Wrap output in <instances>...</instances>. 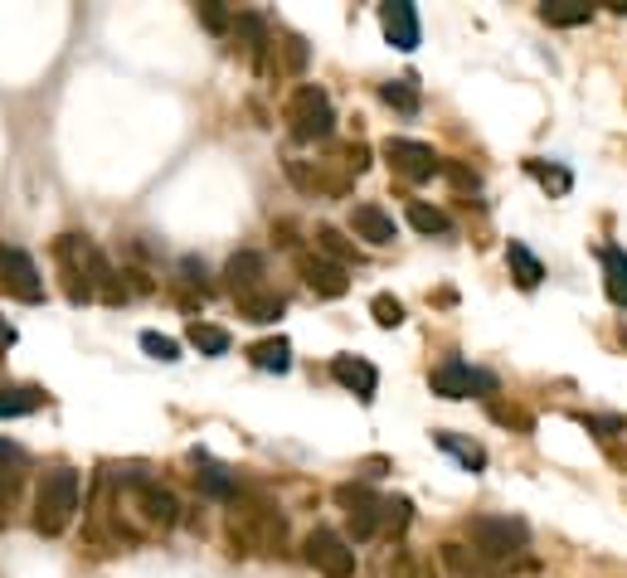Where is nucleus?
Segmentation results:
<instances>
[{
	"label": "nucleus",
	"mask_w": 627,
	"mask_h": 578,
	"mask_svg": "<svg viewBox=\"0 0 627 578\" xmlns=\"http://www.w3.org/2000/svg\"><path fill=\"white\" fill-rule=\"evenodd\" d=\"M180 267H185V282H199V277H205V263H195V258H185Z\"/></svg>",
	"instance_id": "33"
},
{
	"label": "nucleus",
	"mask_w": 627,
	"mask_h": 578,
	"mask_svg": "<svg viewBox=\"0 0 627 578\" xmlns=\"http://www.w3.org/2000/svg\"><path fill=\"white\" fill-rule=\"evenodd\" d=\"M302 267V282L316 292V297H326V302H336V297H345L351 292V277H345V263H331V258H322V253H306V258L297 263Z\"/></svg>",
	"instance_id": "8"
},
{
	"label": "nucleus",
	"mask_w": 627,
	"mask_h": 578,
	"mask_svg": "<svg viewBox=\"0 0 627 578\" xmlns=\"http://www.w3.org/2000/svg\"><path fill=\"white\" fill-rule=\"evenodd\" d=\"M506 263H511V273H516V282H520L526 292L540 287L545 267H540V258H536V253H530L526 244H516V238H511V244H506Z\"/></svg>",
	"instance_id": "17"
},
{
	"label": "nucleus",
	"mask_w": 627,
	"mask_h": 578,
	"mask_svg": "<svg viewBox=\"0 0 627 578\" xmlns=\"http://www.w3.org/2000/svg\"><path fill=\"white\" fill-rule=\"evenodd\" d=\"M0 341H6V345L16 341V326H6V321H0Z\"/></svg>",
	"instance_id": "34"
},
{
	"label": "nucleus",
	"mask_w": 627,
	"mask_h": 578,
	"mask_svg": "<svg viewBox=\"0 0 627 578\" xmlns=\"http://www.w3.org/2000/svg\"><path fill=\"white\" fill-rule=\"evenodd\" d=\"M195 16L205 20V25H209V30H215V35H224V30H229V16H224V10L215 6V0H205V6H195Z\"/></svg>",
	"instance_id": "30"
},
{
	"label": "nucleus",
	"mask_w": 627,
	"mask_h": 578,
	"mask_svg": "<svg viewBox=\"0 0 627 578\" xmlns=\"http://www.w3.org/2000/svg\"><path fill=\"white\" fill-rule=\"evenodd\" d=\"M316 244H322V248L331 253V263H336V258H351V244H345L336 228H316Z\"/></svg>",
	"instance_id": "29"
},
{
	"label": "nucleus",
	"mask_w": 627,
	"mask_h": 578,
	"mask_svg": "<svg viewBox=\"0 0 627 578\" xmlns=\"http://www.w3.org/2000/svg\"><path fill=\"white\" fill-rule=\"evenodd\" d=\"M336 501L345 506V516H351L355 540H370V535H375V526H380L384 501H375V496H370L365 487H341V491H336Z\"/></svg>",
	"instance_id": "11"
},
{
	"label": "nucleus",
	"mask_w": 627,
	"mask_h": 578,
	"mask_svg": "<svg viewBox=\"0 0 627 578\" xmlns=\"http://www.w3.org/2000/svg\"><path fill=\"white\" fill-rule=\"evenodd\" d=\"M248 360H253V370H263V374H287L292 370V345L277 335V341H258L248 351Z\"/></svg>",
	"instance_id": "16"
},
{
	"label": "nucleus",
	"mask_w": 627,
	"mask_h": 578,
	"mask_svg": "<svg viewBox=\"0 0 627 578\" xmlns=\"http://www.w3.org/2000/svg\"><path fill=\"white\" fill-rule=\"evenodd\" d=\"M623 345H627V331H623Z\"/></svg>",
	"instance_id": "36"
},
{
	"label": "nucleus",
	"mask_w": 627,
	"mask_h": 578,
	"mask_svg": "<svg viewBox=\"0 0 627 578\" xmlns=\"http://www.w3.org/2000/svg\"><path fill=\"white\" fill-rule=\"evenodd\" d=\"M45 394L25 384H0V419H25V413H39Z\"/></svg>",
	"instance_id": "18"
},
{
	"label": "nucleus",
	"mask_w": 627,
	"mask_h": 578,
	"mask_svg": "<svg viewBox=\"0 0 627 578\" xmlns=\"http://www.w3.org/2000/svg\"><path fill=\"white\" fill-rule=\"evenodd\" d=\"M190 345L199 355H229V331L224 326H209V321H190Z\"/></svg>",
	"instance_id": "22"
},
{
	"label": "nucleus",
	"mask_w": 627,
	"mask_h": 578,
	"mask_svg": "<svg viewBox=\"0 0 627 578\" xmlns=\"http://www.w3.org/2000/svg\"><path fill=\"white\" fill-rule=\"evenodd\" d=\"M370 312H375V321H380V326H384V331H394V326H404V306H399L394 297H384V292H380V297H375V302H370Z\"/></svg>",
	"instance_id": "28"
},
{
	"label": "nucleus",
	"mask_w": 627,
	"mask_h": 578,
	"mask_svg": "<svg viewBox=\"0 0 627 578\" xmlns=\"http://www.w3.org/2000/svg\"><path fill=\"white\" fill-rule=\"evenodd\" d=\"M25 472H30V457H25L20 448H16V442H6V438H0V491H16L20 487V481H25Z\"/></svg>",
	"instance_id": "19"
},
{
	"label": "nucleus",
	"mask_w": 627,
	"mask_h": 578,
	"mask_svg": "<svg viewBox=\"0 0 627 578\" xmlns=\"http://www.w3.org/2000/svg\"><path fill=\"white\" fill-rule=\"evenodd\" d=\"M141 351L151 360H161V365H176L180 360V341H170L161 331H141Z\"/></svg>",
	"instance_id": "26"
},
{
	"label": "nucleus",
	"mask_w": 627,
	"mask_h": 578,
	"mask_svg": "<svg viewBox=\"0 0 627 578\" xmlns=\"http://www.w3.org/2000/svg\"><path fill=\"white\" fill-rule=\"evenodd\" d=\"M384 160L399 170L404 180H433L438 170H443V160L433 156V146H423V141H409V137H390L384 141Z\"/></svg>",
	"instance_id": "6"
},
{
	"label": "nucleus",
	"mask_w": 627,
	"mask_h": 578,
	"mask_svg": "<svg viewBox=\"0 0 627 578\" xmlns=\"http://www.w3.org/2000/svg\"><path fill=\"white\" fill-rule=\"evenodd\" d=\"M584 428H594V433L598 438H613V433H627V423L623 419H598V413H584V419H579Z\"/></svg>",
	"instance_id": "31"
},
{
	"label": "nucleus",
	"mask_w": 627,
	"mask_h": 578,
	"mask_svg": "<svg viewBox=\"0 0 627 578\" xmlns=\"http://www.w3.org/2000/svg\"><path fill=\"white\" fill-rule=\"evenodd\" d=\"M433 442H438L443 452L458 457L467 472H482V467H487V448H477V442H467V438H458V433H433Z\"/></svg>",
	"instance_id": "20"
},
{
	"label": "nucleus",
	"mask_w": 627,
	"mask_h": 578,
	"mask_svg": "<svg viewBox=\"0 0 627 578\" xmlns=\"http://www.w3.org/2000/svg\"><path fill=\"white\" fill-rule=\"evenodd\" d=\"M0 287L16 292L20 302H45V282H39V267L25 248L0 244Z\"/></svg>",
	"instance_id": "7"
},
{
	"label": "nucleus",
	"mask_w": 627,
	"mask_h": 578,
	"mask_svg": "<svg viewBox=\"0 0 627 578\" xmlns=\"http://www.w3.org/2000/svg\"><path fill=\"white\" fill-rule=\"evenodd\" d=\"M380 98L390 102V107H399V112H419V78H390V84H380Z\"/></svg>",
	"instance_id": "23"
},
{
	"label": "nucleus",
	"mask_w": 627,
	"mask_h": 578,
	"mask_svg": "<svg viewBox=\"0 0 627 578\" xmlns=\"http://www.w3.org/2000/svg\"><path fill=\"white\" fill-rule=\"evenodd\" d=\"M429 384H433L438 399H487V394H497V374L467 365V360H443Z\"/></svg>",
	"instance_id": "4"
},
{
	"label": "nucleus",
	"mask_w": 627,
	"mask_h": 578,
	"mask_svg": "<svg viewBox=\"0 0 627 578\" xmlns=\"http://www.w3.org/2000/svg\"><path fill=\"white\" fill-rule=\"evenodd\" d=\"M613 10H618V16H627V0H613Z\"/></svg>",
	"instance_id": "35"
},
{
	"label": "nucleus",
	"mask_w": 627,
	"mask_h": 578,
	"mask_svg": "<svg viewBox=\"0 0 627 578\" xmlns=\"http://www.w3.org/2000/svg\"><path fill=\"white\" fill-rule=\"evenodd\" d=\"M190 462H195V481H199V487H205L209 496H219V501H224V496H234V477L229 472H224V467L215 462V457H209V452H190Z\"/></svg>",
	"instance_id": "15"
},
{
	"label": "nucleus",
	"mask_w": 627,
	"mask_h": 578,
	"mask_svg": "<svg viewBox=\"0 0 627 578\" xmlns=\"http://www.w3.org/2000/svg\"><path fill=\"white\" fill-rule=\"evenodd\" d=\"M598 263H604L608 302H613V306H627V253H623L618 244H604V248H598Z\"/></svg>",
	"instance_id": "14"
},
{
	"label": "nucleus",
	"mask_w": 627,
	"mask_h": 578,
	"mask_svg": "<svg viewBox=\"0 0 627 578\" xmlns=\"http://www.w3.org/2000/svg\"><path fill=\"white\" fill-rule=\"evenodd\" d=\"M263 273H268V263H263V253H234L229 263H224V277H229V287H234V297H253V292L263 287Z\"/></svg>",
	"instance_id": "12"
},
{
	"label": "nucleus",
	"mask_w": 627,
	"mask_h": 578,
	"mask_svg": "<svg viewBox=\"0 0 627 578\" xmlns=\"http://www.w3.org/2000/svg\"><path fill=\"white\" fill-rule=\"evenodd\" d=\"M306 564H312V569H322L326 578H351L355 574V549L345 545L336 530L316 526L312 535H306Z\"/></svg>",
	"instance_id": "5"
},
{
	"label": "nucleus",
	"mask_w": 627,
	"mask_h": 578,
	"mask_svg": "<svg viewBox=\"0 0 627 578\" xmlns=\"http://www.w3.org/2000/svg\"><path fill=\"white\" fill-rule=\"evenodd\" d=\"M380 25H384V39H390L394 49H404V53L419 49V10H413L409 0H384Z\"/></svg>",
	"instance_id": "9"
},
{
	"label": "nucleus",
	"mask_w": 627,
	"mask_h": 578,
	"mask_svg": "<svg viewBox=\"0 0 627 578\" xmlns=\"http://www.w3.org/2000/svg\"><path fill=\"white\" fill-rule=\"evenodd\" d=\"M331 380H336L341 389H351L360 403H370L375 399V389H380V370L370 365V360H360V355H336L331 360Z\"/></svg>",
	"instance_id": "10"
},
{
	"label": "nucleus",
	"mask_w": 627,
	"mask_h": 578,
	"mask_svg": "<svg viewBox=\"0 0 627 578\" xmlns=\"http://www.w3.org/2000/svg\"><path fill=\"white\" fill-rule=\"evenodd\" d=\"M409 224L419 228V234H452V219L443 209L423 205V199H409Z\"/></svg>",
	"instance_id": "24"
},
{
	"label": "nucleus",
	"mask_w": 627,
	"mask_h": 578,
	"mask_svg": "<svg viewBox=\"0 0 627 578\" xmlns=\"http://www.w3.org/2000/svg\"><path fill=\"white\" fill-rule=\"evenodd\" d=\"M287 131H292V141H302V146H312V141H326L331 131H336V112H331V98L316 84H306L292 92V102H287Z\"/></svg>",
	"instance_id": "2"
},
{
	"label": "nucleus",
	"mask_w": 627,
	"mask_h": 578,
	"mask_svg": "<svg viewBox=\"0 0 627 578\" xmlns=\"http://www.w3.org/2000/svg\"><path fill=\"white\" fill-rule=\"evenodd\" d=\"M540 16L559 25V30H569V25H589L594 6H584V0H550V6H540Z\"/></svg>",
	"instance_id": "21"
},
{
	"label": "nucleus",
	"mask_w": 627,
	"mask_h": 578,
	"mask_svg": "<svg viewBox=\"0 0 627 578\" xmlns=\"http://www.w3.org/2000/svg\"><path fill=\"white\" fill-rule=\"evenodd\" d=\"M384 520L404 530V526H409V501H384Z\"/></svg>",
	"instance_id": "32"
},
{
	"label": "nucleus",
	"mask_w": 627,
	"mask_h": 578,
	"mask_svg": "<svg viewBox=\"0 0 627 578\" xmlns=\"http://www.w3.org/2000/svg\"><path fill=\"white\" fill-rule=\"evenodd\" d=\"M467 535H472L482 559H511L530 545V526L526 520H511V516H472L467 520Z\"/></svg>",
	"instance_id": "3"
},
{
	"label": "nucleus",
	"mask_w": 627,
	"mask_h": 578,
	"mask_svg": "<svg viewBox=\"0 0 627 578\" xmlns=\"http://www.w3.org/2000/svg\"><path fill=\"white\" fill-rule=\"evenodd\" d=\"M351 228H355V238H365V244H375V248L394 244V219L380 205H355L351 209Z\"/></svg>",
	"instance_id": "13"
},
{
	"label": "nucleus",
	"mask_w": 627,
	"mask_h": 578,
	"mask_svg": "<svg viewBox=\"0 0 627 578\" xmlns=\"http://www.w3.org/2000/svg\"><path fill=\"white\" fill-rule=\"evenodd\" d=\"M526 170H530V176H536V180L545 185V190H555V195H565L569 185H574V176H569L565 166H545V160H526Z\"/></svg>",
	"instance_id": "27"
},
{
	"label": "nucleus",
	"mask_w": 627,
	"mask_h": 578,
	"mask_svg": "<svg viewBox=\"0 0 627 578\" xmlns=\"http://www.w3.org/2000/svg\"><path fill=\"white\" fill-rule=\"evenodd\" d=\"M238 312H244L248 321H277V316H283V297L253 292V297H238Z\"/></svg>",
	"instance_id": "25"
},
{
	"label": "nucleus",
	"mask_w": 627,
	"mask_h": 578,
	"mask_svg": "<svg viewBox=\"0 0 627 578\" xmlns=\"http://www.w3.org/2000/svg\"><path fill=\"white\" fill-rule=\"evenodd\" d=\"M78 510V472L74 467H55V472H45L35 491V530L39 535H63L69 530Z\"/></svg>",
	"instance_id": "1"
}]
</instances>
